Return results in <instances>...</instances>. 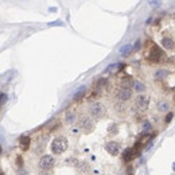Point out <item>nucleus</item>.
<instances>
[{
  "label": "nucleus",
  "mask_w": 175,
  "mask_h": 175,
  "mask_svg": "<svg viewBox=\"0 0 175 175\" xmlns=\"http://www.w3.org/2000/svg\"><path fill=\"white\" fill-rule=\"evenodd\" d=\"M134 89H135V92L141 93V92H144L145 90V85L144 84H141L140 81H135L134 82Z\"/></svg>",
  "instance_id": "obj_15"
},
{
  "label": "nucleus",
  "mask_w": 175,
  "mask_h": 175,
  "mask_svg": "<svg viewBox=\"0 0 175 175\" xmlns=\"http://www.w3.org/2000/svg\"><path fill=\"white\" fill-rule=\"evenodd\" d=\"M0 175H5V174H4V171L1 170V168H0Z\"/></svg>",
  "instance_id": "obj_28"
},
{
  "label": "nucleus",
  "mask_w": 175,
  "mask_h": 175,
  "mask_svg": "<svg viewBox=\"0 0 175 175\" xmlns=\"http://www.w3.org/2000/svg\"><path fill=\"white\" fill-rule=\"evenodd\" d=\"M107 84H108V80H107V78H100L97 82H96V89L101 90V89H104V88L107 86Z\"/></svg>",
  "instance_id": "obj_16"
},
{
  "label": "nucleus",
  "mask_w": 175,
  "mask_h": 175,
  "mask_svg": "<svg viewBox=\"0 0 175 175\" xmlns=\"http://www.w3.org/2000/svg\"><path fill=\"white\" fill-rule=\"evenodd\" d=\"M168 109H170V105H168V103L166 100H160L158 103V111L159 112H167Z\"/></svg>",
  "instance_id": "obj_13"
},
{
  "label": "nucleus",
  "mask_w": 175,
  "mask_h": 175,
  "mask_svg": "<svg viewBox=\"0 0 175 175\" xmlns=\"http://www.w3.org/2000/svg\"><path fill=\"white\" fill-rule=\"evenodd\" d=\"M19 145H20L22 151H27L31 145V138L30 136H27V135L20 136V139H19Z\"/></svg>",
  "instance_id": "obj_10"
},
{
  "label": "nucleus",
  "mask_w": 175,
  "mask_h": 175,
  "mask_svg": "<svg viewBox=\"0 0 175 175\" xmlns=\"http://www.w3.org/2000/svg\"><path fill=\"white\" fill-rule=\"evenodd\" d=\"M148 4L151 5V7L156 8V7H160V4H162V0H148Z\"/></svg>",
  "instance_id": "obj_21"
},
{
  "label": "nucleus",
  "mask_w": 175,
  "mask_h": 175,
  "mask_svg": "<svg viewBox=\"0 0 175 175\" xmlns=\"http://www.w3.org/2000/svg\"><path fill=\"white\" fill-rule=\"evenodd\" d=\"M136 156H138V152H136V149L135 148L124 149V152H123V160L124 162H131V160L135 159Z\"/></svg>",
  "instance_id": "obj_9"
},
{
  "label": "nucleus",
  "mask_w": 175,
  "mask_h": 175,
  "mask_svg": "<svg viewBox=\"0 0 175 175\" xmlns=\"http://www.w3.org/2000/svg\"><path fill=\"white\" fill-rule=\"evenodd\" d=\"M148 105H149V97L145 96V94H139L138 97L135 98V107L138 111L140 112H145L148 109Z\"/></svg>",
  "instance_id": "obj_5"
},
{
  "label": "nucleus",
  "mask_w": 175,
  "mask_h": 175,
  "mask_svg": "<svg viewBox=\"0 0 175 175\" xmlns=\"http://www.w3.org/2000/svg\"><path fill=\"white\" fill-rule=\"evenodd\" d=\"M162 46L164 47V49H167V50H170V49L174 47V41L171 38H163L162 39Z\"/></svg>",
  "instance_id": "obj_14"
},
{
  "label": "nucleus",
  "mask_w": 175,
  "mask_h": 175,
  "mask_svg": "<svg viewBox=\"0 0 175 175\" xmlns=\"http://www.w3.org/2000/svg\"><path fill=\"white\" fill-rule=\"evenodd\" d=\"M69 147V141L65 136H58L51 141V145H50V149L54 155H61L63 154L65 151Z\"/></svg>",
  "instance_id": "obj_1"
},
{
  "label": "nucleus",
  "mask_w": 175,
  "mask_h": 175,
  "mask_svg": "<svg viewBox=\"0 0 175 175\" xmlns=\"http://www.w3.org/2000/svg\"><path fill=\"white\" fill-rule=\"evenodd\" d=\"M134 80H132V77L131 76H124V77H121V80H120V85L123 88H132L134 86Z\"/></svg>",
  "instance_id": "obj_11"
},
{
  "label": "nucleus",
  "mask_w": 175,
  "mask_h": 175,
  "mask_svg": "<svg viewBox=\"0 0 175 175\" xmlns=\"http://www.w3.org/2000/svg\"><path fill=\"white\" fill-rule=\"evenodd\" d=\"M162 57H163V51L160 50L159 46H152L151 47V50H149V54H148V59L151 62H154V63H156V62H160V59H162Z\"/></svg>",
  "instance_id": "obj_7"
},
{
  "label": "nucleus",
  "mask_w": 175,
  "mask_h": 175,
  "mask_svg": "<svg viewBox=\"0 0 175 175\" xmlns=\"http://www.w3.org/2000/svg\"><path fill=\"white\" fill-rule=\"evenodd\" d=\"M114 96H116V98H117L120 103H127V101L131 100V97H132V89H131V88L120 86L117 90H116Z\"/></svg>",
  "instance_id": "obj_4"
},
{
  "label": "nucleus",
  "mask_w": 175,
  "mask_h": 175,
  "mask_svg": "<svg viewBox=\"0 0 175 175\" xmlns=\"http://www.w3.org/2000/svg\"><path fill=\"white\" fill-rule=\"evenodd\" d=\"M139 47H140V42L138 41V42H136V45H135V47H132V50H138Z\"/></svg>",
  "instance_id": "obj_27"
},
{
  "label": "nucleus",
  "mask_w": 175,
  "mask_h": 175,
  "mask_svg": "<svg viewBox=\"0 0 175 175\" xmlns=\"http://www.w3.org/2000/svg\"><path fill=\"white\" fill-rule=\"evenodd\" d=\"M16 160H18V167H19V168H23V158H22V156H18Z\"/></svg>",
  "instance_id": "obj_22"
},
{
  "label": "nucleus",
  "mask_w": 175,
  "mask_h": 175,
  "mask_svg": "<svg viewBox=\"0 0 175 175\" xmlns=\"http://www.w3.org/2000/svg\"><path fill=\"white\" fill-rule=\"evenodd\" d=\"M171 120H172V113L170 112V113H167V116H166V118H164V121H166V123H170Z\"/></svg>",
  "instance_id": "obj_24"
},
{
  "label": "nucleus",
  "mask_w": 175,
  "mask_h": 175,
  "mask_svg": "<svg viewBox=\"0 0 175 175\" xmlns=\"http://www.w3.org/2000/svg\"><path fill=\"white\" fill-rule=\"evenodd\" d=\"M7 101V96H5L4 93H0V104H3Z\"/></svg>",
  "instance_id": "obj_23"
},
{
  "label": "nucleus",
  "mask_w": 175,
  "mask_h": 175,
  "mask_svg": "<svg viewBox=\"0 0 175 175\" xmlns=\"http://www.w3.org/2000/svg\"><path fill=\"white\" fill-rule=\"evenodd\" d=\"M131 50H132V45H125V46H123L120 49V54L121 55H127Z\"/></svg>",
  "instance_id": "obj_20"
},
{
  "label": "nucleus",
  "mask_w": 175,
  "mask_h": 175,
  "mask_svg": "<svg viewBox=\"0 0 175 175\" xmlns=\"http://www.w3.org/2000/svg\"><path fill=\"white\" fill-rule=\"evenodd\" d=\"M85 93H86V88H85V86H81L80 89H78V92L74 94V100H76V101H78L80 98L84 97V94H85Z\"/></svg>",
  "instance_id": "obj_17"
},
{
  "label": "nucleus",
  "mask_w": 175,
  "mask_h": 175,
  "mask_svg": "<svg viewBox=\"0 0 175 175\" xmlns=\"http://www.w3.org/2000/svg\"><path fill=\"white\" fill-rule=\"evenodd\" d=\"M89 113L93 118H103L105 114H107V108L103 103H92L90 107H89Z\"/></svg>",
  "instance_id": "obj_2"
},
{
  "label": "nucleus",
  "mask_w": 175,
  "mask_h": 175,
  "mask_svg": "<svg viewBox=\"0 0 175 175\" xmlns=\"http://www.w3.org/2000/svg\"><path fill=\"white\" fill-rule=\"evenodd\" d=\"M148 129H151V124H149L148 121H145L144 123V132H147Z\"/></svg>",
  "instance_id": "obj_25"
},
{
  "label": "nucleus",
  "mask_w": 175,
  "mask_h": 175,
  "mask_svg": "<svg viewBox=\"0 0 175 175\" xmlns=\"http://www.w3.org/2000/svg\"><path fill=\"white\" fill-rule=\"evenodd\" d=\"M174 18H175V14H174Z\"/></svg>",
  "instance_id": "obj_29"
},
{
  "label": "nucleus",
  "mask_w": 175,
  "mask_h": 175,
  "mask_svg": "<svg viewBox=\"0 0 175 175\" xmlns=\"http://www.w3.org/2000/svg\"><path fill=\"white\" fill-rule=\"evenodd\" d=\"M168 74H170L168 70H166V69H158V70L155 72V74H154V78L155 80H164Z\"/></svg>",
  "instance_id": "obj_12"
},
{
  "label": "nucleus",
  "mask_w": 175,
  "mask_h": 175,
  "mask_svg": "<svg viewBox=\"0 0 175 175\" xmlns=\"http://www.w3.org/2000/svg\"><path fill=\"white\" fill-rule=\"evenodd\" d=\"M0 152H1V149H0Z\"/></svg>",
  "instance_id": "obj_30"
},
{
  "label": "nucleus",
  "mask_w": 175,
  "mask_h": 175,
  "mask_svg": "<svg viewBox=\"0 0 175 175\" xmlns=\"http://www.w3.org/2000/svg\"><path fill=\"white\" fill-rule=\"evenodd\" d=\"M74 121H76V114H74V112H67L66 113V123L73 124Z\"/></svg>",
  "instance_id": "obj_19"
},
{
  "label": "nucleus",
  "mask_w": 175,
  "mask_h": 175,
  "mask_svg": "<svg viewBox=\"0 0 175 175\" xmlns=\"http://www.w3.org/2000/svg\"><path fill=\"white\" fill-rule=\"evenodd\" d=\"M108 134L109 135H117L118 134V125L117 124H111L108 127Z\"/></svg>",
  "instance_id": "obj_18"
},
{
  "label": "nucleus",
  "mask_w": 175,
  "mask_h": 175,
  "mask_svg": "<svg viewBox=\"0 0 175 175\" xmlns=\"http://www.w3.org/2000/svg\"><path fill=\"white\" fill-rule=\"evenodd\" d=\"M54 166H55V158L53 155H43L39 159V162H38V167L42 171L53 170Z\"/></svg>",
  "instance_id": "obj_3"
},
{
  "label": "nucleus",
  "mask_w": 175,
  "mask_h": 175,
  "mask_svg": "<svg viewBox=\"0 0 175 175\" xmlns=\"http://www.w3.org/2000/svg\"><path fill=\"white\" fill-rule=\"evenodd\" d=\"M78 127L81 131H84L85 134H89L92 132L93 128H94V123L92 121V118L88 117V116H82V117L78 120Z\"/></svg>",
  "instance_id": "obj_6"
},
{
  "label": "nucleus",
  "mask_w": 175,
  "mask_h": 175,
  "mask_svg": "<svg viewBox=\"0 0 175 175\" xmlns=\"http://www.w3.org/2000/svg\"><path fill=\"white\" fill-rule=\"evenodd\" d=\"M41 175H51V170H47V171H42L41 170Z\"/></svg>",
  "instance_id": "obj_26"
},
{
  "label": "nucleus",
  "mask_w": 175,
  "mask_h": 175,
  "mask_svg": "<svg viewBox=\"0 0 175 175\" xmlns=\"http://www.w3.org/2000/svg\"><path fill=\"white\" fill-rule=\"evenodd\" d=\"M105 149H107V152H108L109 155L116 156V155H118V152H120V144H118L117 141L111 140V141H107V143H105Z\"/></svg>",
  "instance_id": "obj_8"
}]
</instances>
